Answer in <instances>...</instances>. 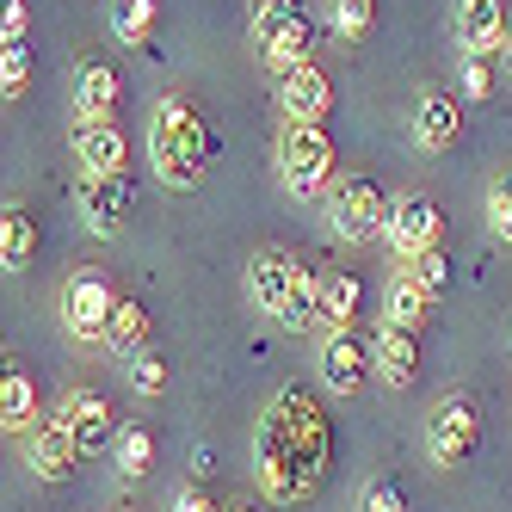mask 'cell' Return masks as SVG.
Wrapping results in <instances>:
<instances>
[{
	"mask_svg": "<svg viewBox=\"0 0 512 512\" xmlns=\"http://www.w3.org/2000/svg\"><path fill=\"white\" fill-rule=\"evenodd\" d=\"M438 235H445V216H438L432 192H401V198L389 204V229H383V241H389L395 260H408V266H414L420 253L438 247Z\"/></svg>",
	"mask_w": 512,
	"mask_h": 512,
	"instance_id": "obj_8",
	"label": "cell"
},
{
	"mask_svg": "<svg viewBox=\"0 0 512 512\" xmlns=\"http://www.w3.org/2000/svg\"><path fill=\"white\" fill-rule=\"evenodd\" d=\"M173 512H216V500H210L204 488H179V494H173Z\"/></svg>",
	"mask_w": 512,
	"mask_h": 512,
	"instance_id": "obj_36",
	"label": "cell"
},
{
	"mask_svg": "<svg viewBox=\"0 0 512 512\" xmlns=\"http://www.w3.org/2000/svg\"><path fill=\"white\" fill-rule=\"evenodd\" d=\"M31 260H38V216L7 204L0 210V266L7 272H25Z\"/></svg>",
	"mask_w": 512,
	"mask_h": 512,
	"instance_id": "obj_21",
	"label": "cell"
},
{
	"mask_svg": "<svg viewBox=\"0 0 512 512\" xmlns=\"http://www.w3.org/2000/svg\"><path fill=\"white\" fill-rule=\"evenodd\" d=\"M118 105H124V81L112 62H81L75 75V118L81 124H118Z\"/></svg>",
	"mask_w": 512,
	"mask_h": 512,
	"instance_id": "obj_15",
	"label": "cell"
},
{
	"mask_svg": "<svg viewBox=\"0 0 512 512\" xmlns=\"http://www.w3.org/2000/svg\"><path fill=\"white\" fill-rule=\"evenodd\" d=\"M321 334H346V327H358V278L352 272H321Z\"/></svg>",
	"mask_w": 512,
	"mask_h": 512,
	"instance_id": "obj_20",
	"label": "cell"
},
{
	"mask_svg": "<svg viewBox=\"0 0 512 512\" xmlns=\"http://www.w3.org/2000/svg\"><path fill=\"white\" fill-rule=\"evenodd\" d=\"M371 358H377V377H383L389 389H408V383L420 377V340H414V327L383 321L377 340H371Z\"/></svg>",
	"mask_w": 512,
	"mask_h": 512,
	"instance_id": "obj_18",
	"label": "cell"
},
{
	"mask_svg": "<svg viewBox=\"0 0 512 512\" xmlns=\"http://www.w3.org/2000/svg\"><path fill=\"white\" fill-rule=\"evenodd\" d=\"M408 272L432 290V297H445V290H451V253H445V247H432V253H420Z\"/></svg>",
	"mask_w": 512,
	"mask_h": 512,
	"instance_id": "obj_31",
	"label": "cell"
},
{
	"mask_svg": "<svg viewBox=\"0 0 512 512\" xmlns=\"http://www.w3.org/2000/svg\"><path fill=\"white\" fill-rule=\"evenodd\" d=\"M0 426H7V438L38 426V389H31V377L13 358H7V377H0Z\"/></svg>",
	"mask_w": 512,
	"mask_h": 512,
	"instance_id": "obj_22",
	"label": "cell"
},
{
	"mask_svg": "<svg viewBox=\"0 0 512 512\" xmlns=\"http://www.w3.org/2000/svg\"><path fill=\"white\" fill-rule=\"evenodd\" d=\"M506 31H512V19H506L500 0H457V44H463V56H494L506 44Z\"/></svg>",
	"mask_w": 512,
	"mask_h": 512,
	"instance_id": "obj_17",
	"label": "cell"
},
{
	"mask_svg": "<svg viewBox=\"0 0 512 512\" xmlns=\"http://www.w3.org/2000/svg\"><path fill=\"white\" fill-rule=\"evenodd\" d=\"M278 112H284V124H321L334 112V81H327V68H315V62L284 68L278 75Z\"/></svg>",
	"mask_w": 512,
	"mask_h": 512,
	"instance_id": "obj_11",
	"label": "cell"
},
{
	"mask_svg": "<svg viewBox=\"0 0 512 512\" xmlns=\"http://www.w3.org/2000/svg\"><path fill=\"white\" fill-rule=\"evenodd\" d=\"M371 346L358 340V327H346V334H327L321 340V383L334 395H358V383L371 377Z\"/></svg>",
	"mask_w": 512,
	"mask_h": 512,
	"instance_id": "obj_13",
	"label": "cell"
},
{
	"mask_svg": "<svg viewBox=\"0 0 512 512\" xmlns=\"http://www.w3.org/2000/svg\"><path fill=\"white\" fill-rule=\"evenodd\" d=\"M500 56H506V75H512V31H506V44H500Z\"/></svg>",
	"mask_w": 512,
	"mask_h": 512,
	"instance_id": "obj_37",
	"label": "cell"
},
{
	"mask_svg": "<svg viewBox=\"0 0 512 512\" xmlns=\"http://www.w3.org/2000/svg\"><path fill=\"white\" fill-rule=\"evenodd\" d=\"M75 210H81V223H87L93 235H118L124 216L136 210V179H130V173H81Z\"/></svg>",
	"mask_w": 512,
	"mask_h": 512,
	"instance_id": "obj_9",
	"label": "cell"
},
{
	"mask_svg": "<svg viewBox=\"0 0 512 512\" xmlns=\"http://www.w3.org/2000/svg\"><path fill=\"white\" fill-rule=\"evenodd\" d=\"M81 457H87V451H81L75 426H68L62 414H44L38 426L25 432V463H31V475H38V482H68Z\"/></svg>",
	"mask_w": 512,
	"mask_h": 512,
	"instance_id": "obj_10",
	"label": "cell"
},
{
	"mask_svg": "<svg viewBox=\"0 0 512 512\" xmlns=\"http://www.w3.org/2000/svg\"><path fill=\"white\" fill-rule=\"evenodd\" d=\"M463 93H469V99H488V93H494V68H488V56H469V62H463Z\"/></svg>",
	"mask_w": 512,
	"mask_h": 512,
	"instance_id": "obj_34",
	"label": "cell"
},
{
	"mask_svg": "<svg viewBox=\"0 0 512 512\" xmlns=\"http://www.w3.org/2000/svg\"><path fill=\"white\" fill-rule=\"evenodd\" d=\"M235 512H260V506H235Z\"/></svg>",
	"mask_w": 512,
	"mask_h": 512,
	"instance_id": "obj_38",
	"label": "cell"
},
{
	"mask_svg": "<svg viewBox=\"0 0 512 512\" xmlns=\"http://www.w3.org/2000/svg\"><path fill=\"white\" fill-rule=\"evenodd\" d=\"M253 50L272 75L297 62H315V25L297 0H253Z\"/></svg>",
	"mask_w": 512,
	"mask_h": 512,
	"instance_id": "obj_4",
	"label": "cell"
},
{
	"mask_svg": "<svg viewBox=\"0 0 512 512\" xmlns=\"http://www.w3.org/2000/svg\"><path fill=\"white\" fill-rule=\"evenodd\" d=\"M290 290H297V260H290L284 247H260V253L247 260V297L260 303L266 315H284Z\"/></svg>",
	"mask_w": 512,
	"mask_h": 512,
	"instance_id": "obj_14",
	"label": "cell"
},
{
	"mask_svg": "<svg viewBox=\"0 0 512 512\" xmlns=\"http://www.w3.org/2000/svg\"><path fill=\"white\" fill-rule=\"evenodd\" d=\"M25 0H0V44H25Z\"/></svg>",
	"mask_w": 512,
	"mask_h": 512,
	"instance_id": "obj_35",
	"label": "cell"
},
{
	"mask_svg": "<svg viewBox=\"0 0 512 512\" xmlns=\"http://www.w3.org/2000/svg\"><path fill=\"white\" fill-rule=\"evenodd\" d=\"M105 346H112V352H142V346H149V309H142L136 297H124L118 303V315H112V334H105Z\"/></svg>",
	"mask_w": 512,
	"mask_h": 512,
	"instance_id": "obj_26",
	"label": "cell"
},
{
	"mask_svg": "<svg viewBox=\"0 0 512 512\" xmlns=\"http://www.w3.org/2000/svg\"><path fill=\"white\" fill-rule=\"evenodd\" d=\"M124 377H130V389H136L142 401H155V395L167 389V358H161L155 346H142V352H130V364H124Z\"/></svg>",
	"mask_w": 512,
	"mask_h": 512,
	"instance_id": "obj_27",
	"label": "cell"
},
{
	"mask_svg": "<svg viewBox=\"0 0 512 512\" xmlns=\"http://www.w3.org/2000/svg\"><path fill=\"white\" fill-rule=\"evenodd\" d=\"M149 161H155V179L173 192H192L204 179V161H210V130L198 118V105L186 93H161L155 112H149Z\"/></svg>",
	"mask_w": 512,
	"mask_h": 512,
	"instance_id": "obj_2",
	"label": "cell"
},
{
	"mask_svg": "<svg viewBox=\"0 0 512 512\" xmlns=\"http://www.w3.org/2000/svg\"><path fill=\"white\" fill-rule=\"evenodd\" d=\"M112 25L124 44H149L155 31V0H112Z\"/></svg>",
	"mask_w": 512,
	"mask_h": 512,
	"instance_id": "obj_28",
	"label": "cell"
},
{
	"mask_svg": "<svg viewBox=\"0 0 512 512\" xmlns=\"http://www.w3.org/2000/svg\"><path fill=\"white\" fill-rule=\"evenodd\" d=\"M112 463H118L124 482H142V475L155 469V432L149 426H124L118 445H112Z\"/></svg>",
	"mask_w": 512,
	"mask_h": 512,
	"instance_id": "obj_25",
	"label": "cell"
},
{
	"mask_svg": "<svg viewBox=\"0 0 512 512\" xmlns=\"http://www.w3.org/2000/svg\"><path fill=\"white\" fill-rule=\"evenodd\" d=\"M482 451V414H475L469 395H438L426 414V457L438 469H457Z\"/></svg>",
	"mask_w": 512,
	"mask_h": 512,
	"instance_id": "obj_5",
	"label": "cell"
},
{
	"mask_svg": "<svg viewBox=\"0 0 512 512\" xmlns=\"http://www.w3.org/2000/svg\"><path fill=\"white\" fill-rule=\"evenodd\" d=\"M118 303H124V297L112 290V278H99L93 266H81L75 278H68V290H62V327H68L81 346H105Z\"/></svg>",
	"mask_w": 512,
	"mask_h": 512,
	"instance_id": "obj_7",
	"label": "cell"
},
{
	"mask_svg": "<svg viewBox=\"0 0 512 512\" xmlns=\"http://www.w3.org/2000/svg\"><path fill=\"white\" fill-rule=\"evenodd\" d=\"M389 204L377 179H364V173H346L334 179V192H327V216H334V235L340 241H377L389 229Z\"/></svg>",
	"mask_w": 512,
	"mask_h": 512,
	"instance_id": "obj_6",
	"label": "cell"
},
{
	"mask_svg": "<svg viewBox=\"0 0 512 512\" xmlns=\"http://www.w3.org/2000/svg\"><path fill=\"white\" fill-rule=\"evenodd\" d=\"M56 414L75 426V438H81V451H112L118 445V432L124 426H112V401H105L99 389H62V401H56Z\"/></svg>",
	"mask_w": 512,
	"mask_h": 512,
	"instance_id": "obj_12",
	"label": "cell"
},
{
	"mask_svg": "<svg viewBox=\"0 0 512 512\" xmlns=\"http://www.w3.org/2000/svg\"><path fill=\"white\" fill-rule=\"evenodd\" d=\"M457 136H463L457 93H420V105H414V142H420V149L445 155V149H457Z\"/></svg>",
	"mask_w": 512,
	"mask_h": 512,
	"instance_id": "obj_16",
	"label": "cell"
},
{
	"mask_svg": "<svg viewBox=\"0 0 512 512\" xmlns=\"http://www.w3.org/2000/svg\"><path fill=\"white\" fill-rule=\"evenodd\" d=\"M488 223H494L500 241H512V173L494 179V192H488Z\"/></svg>",
	"mask_w": 512,
	"mask_h": 512,
	"instance_id": "obj_32",
	"label": "cell"
},
{
	"mask_svg": "<svg viewBox=\"0 0 512 512\" xmlns=\"http://www.w3.org/2000/svg\"><path fill=\"white\" fill-rule=\"evenodd\" d=\"M334 167H340V149L327 136V124H284L278 130V179L290 198L334 192Z\"/></svg>",
	"mask_w": 512,
	"mask_h": 512,
	"instance_id": "obj_3",
	"label": "cell"
},
{
	"mask_svg": "<svg viewBox=\"0 0 512 512\" xmlns=\"http://www.w3.org/2000/svg\"><path fill=\"white\" fill-rule=\"evenodd\" d=\"M253 463H260V488L278 506L315 500L327 463H334V420L321 414V401L303 383H284L253 432Z\"/></svg>",
	"mask_w": 512,
	"mask_h": 512,
	"instance_id": "obj_1",
	"label": "cell"
},
{
	"mask_svg": "<svg viewBox=\"0 0 512 512\" xmlns=\"http://www.w3.org/2000/svg\"><path fill=\"white\" fill-rule=\"evenodd\" d=\"M68 149H75L81 173H124V161H130V142L118 124H75Z\"/></svg>",
	"mask_w": 512,
	"mask_h": 512,
	"instance_id": "obj_19",
	"label": "cell"
},
{
	"mask_svg": "<svg viewBox=\"0 0 512 512\" xmlns=\"http://www.w3.org/2000/svg\"><path fill=\"white\" fill-rule=\"evenodd\" d=\"M364 512H408V494H401L389 475H377V482L364 488Z\"/></svg>",
	"mask_w": 512,
	"mask_h": 512,
	"instance_id": "obj_33",
	"label": "cell"
},
{
	"mask_svg": "<svg viewBox=\"0 0 512 512\" xmlns=\"http://www.w3.org/2000/svg\"><path fill=\"white\" fill-rule=\"evenodd\" d=\"M315 297H321V272L297 260V290H290V303H284L278 327H290V334H309V327H321V309H315Z\"/></svg>",
	"mask_w": 512,
	"mask_h": 512,
	"instance_id": "obj_24",
	"label": "cell"
},
{
	"mask_svg": "<svg viewBox=\"0 0 512 512\" xmlns=\"http://www.w3.org/2000/svg\"><path fill=\"white\" fill-rule=\"evenodd\" d=\"M31 87V50L25 44H0V93L19 99Z\"/></svg>",
	"mask_w": 512,
	"mask_h": 512,
	"instance_id": "obj_30",
	"label": "cell"
},
{
	"mask_svg": "<svg viewBox=\"0 0 512 512\" xmlns=\"http://www.w3.org/2000/svg\"><path fill=\"white\" fill-rule=\"evenodd\" d=\"M334 31L346 44H364L377 31V0H334Z\"/></svg>",
	"mask_w": 512,
	"mask_h": 512,
	"instance_id": "obj_29",
	"label": "cell"
},
{
	"mask_svg": "<svg viewBox=\"0 0 512 512\" xmlns=\"http://www.w3.org/2000/svg\"><path fill=\"white\" fill-rule=\"evenodd\" d=\"M432 290L414 278V272H401L395 284H389V303H383V321H395V327H414V334H420V327H426V315H432Z\"/></svg>",
	"mask_w": 512,
	"mask_h": 512,
	"instance_id": "obj_23",
	"label": "cell"
}]
</instances>
